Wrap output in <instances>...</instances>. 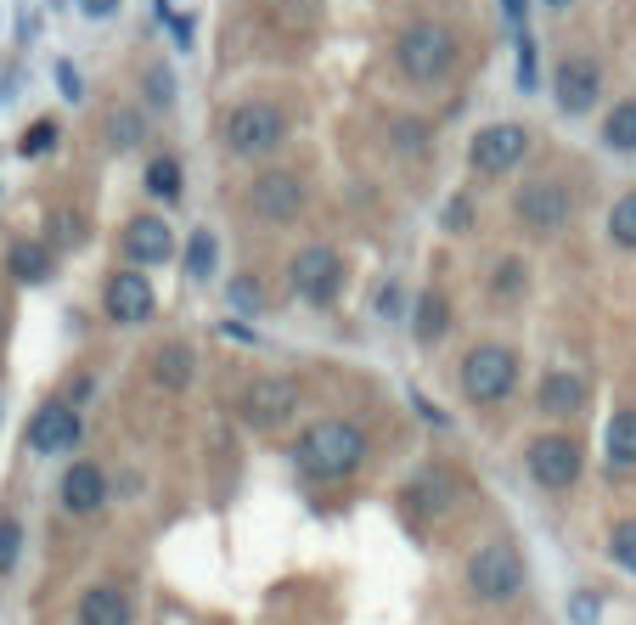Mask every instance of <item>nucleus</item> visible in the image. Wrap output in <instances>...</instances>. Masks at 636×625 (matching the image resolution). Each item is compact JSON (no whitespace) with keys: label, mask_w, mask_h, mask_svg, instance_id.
I'll use <instances>...</instances> for the list:
<instances>
[{"label":"nucleus","mask_w":636,"mask_h":625,"mask_svg":"<svg viewBox=\"0 0 636 625\" xmlns=\"http://www.w3.org/2000/svg\"><path fill=\"white\" fill-rule=\"evenodd\" d=\"M608 463L614 468H636V411H619L608 423Z\"/></svg>","instance_id":"22"},{"label":"nucleus","mask_w":636,"mask_h":625,"mask_svg":"<svg viewBox=\"0 0 636 625\" xmlns=\"http://www.w3.org/2000/svg\"><path fill=\"white\" fill-rule=\"evenodd\" d=\"M608 553H614V564H619V569H630V575H636V518L614 524V535H608Z\"/></svg>","instance_id":"27"},{"label":"nucleus","mask_w":636,"mask_h":625,"mask_svg":"<svg viewBox=\"0 0 636 625\" xmlns=\"http://www.w3.org/2000/svg\"><path fill=\"white\" fill-rule=\"evenodd\" d=\"M395 57H400V68H406L411 79L428 85V79H439L450 62H457V40H450L445 23H411V29L400 34Z\"/></svg>","instance_id":"3"},{"label":"nucleus","mask_w":636,"mask_h":625,"mask_svg":"<svg viewBox=\"0 0 636 625\" xmlns=\"http://www.w3.org/2000/svg\"><path fill=\"white\" fill-rule=\"evenodd\" d=\"M529 474H535V485H547V490H569L580 479V445L569 434H540L529 445Z\"/></svg>","instance_id":"7"},{"label":"nucleus","mask_w":636,"mask_h":625,"mask_svg":"<svg viewBox=\"0 0 636 625\" xmlns=\"http://www.w3.org/2000/svg\"><path fill=\"white\" fill-rule=\"evenodd\" d=\"M141 130H147V125H141V113H130V108H119V113H113V141H119V147H136V141H141Z\"/></svg>","instance_id":"30"},{"label":"nucleus","mask_w":636,"mask_h":625,"mask_svg":"<svg viewBox=\"0 0 636 625\" xmlns=\"http://www.w3.org/2000/svg\"><path fill=\"white\" fill-rule=\"evenodd\" d=\"M524 152H529L524 125H490V130H479L474 147H468V158H474L479 175H507V169L524 163Z\"/></svg>","instance_id":"8"},{"label":"nucleus","mask_w":636,"mask_h":625,"mask_svg":"<svg viewBox=\"0 0 636 625\" xmlns=\"http://www.w3.org/2000/svg\"><path fill=\"white\" fill-rule=\"evenodd\" d=\"M513 378H518V355L507 344H479L468 349L463 361V395L474 406H490V400H507L513 395Z\"/></svg>","instance_id":"2"},{"label":"nucleus","mask_w":636,"mask_h":625,"mask_svg":"<svg viewBox=\"0 0 636 625\" xmlns=\"http://www.w3.org/2000/svg\"><path fill=\"white\" fill-rule=\"evenodd\" d=\"M102 502H108V474L97 463H79L62 474V507L68 513H97Z\"/></svg>","instance_id":"16"},{"label":"nucleus","mask_w":636,"mask_h":625,"mask_svg":"<svg viewBox=\"0 0 636 625\" xmlns=\"http://www.w3.org/2000/svg\"><path fill=\"white\" fill-rule=\"evenodd\" d=\"M187 271H192L198 282L215 271V237H209V231H192V242H187Z\"/></svg>","instance_id":"28"},{"label":"nucleus","mask_w":636,"mask_h":625,"mask_svg":"<svg viewBox=\"0 0 636 625\" xmlns=\"http://www.w3.org/2000/svg\"><path fill=\"white\" fill-rule=\"evenodd\" d=\"M192 349L187 344H163L158 355H152V384L158 389H169V395H180V389H187L192 384Z\"/></svg>","instance_id":"19"},{"label":"nucleus","mask_w":636,"mask_h":625,"mask_svg":"<svg viewBox=\"0 0 636 625\" xmlns=\"http://www.w3.org/2000/svg\"><path fill=\"white\" fill-rule=\"evenodd\" d=\"M57 237L73 242V237H79V220H73V215H57Z\"/></svg>","instance_id":"39"},{"label":"nucleus","mask_w":636,"mask_h":625,"mask_svg":"<svg viewBox=\"0 0 636 625\" xmlns=\"http://www.w3.org/2000/svg\"><path fill=\"white\" fill-rule=\"evenodd\" d=\"M597 91H603V73H597L592 57H564V62H558V73H553V97H558L564 113H592Z\"/></svg>","instance_id":"11"},{"label":"nucleus","mask_w":636,"mask_h":625,"mask_svg":"<svg viewBox=\"0 0 636 625\" xmlns=\"http://www.w3.org/2000/svg\"><path fill=\"white\" fill-rule=\"evenodd\" d=\"M608 237L619 248H636V192H625L614 209H608Z\"/></svg>","instance_id":"25"},{"label":"nucleus","mask_w":636,"mask_h":625,"mask_svg":"<svg viewBox=\"0 0 636 625\" xmlns=\"http://www.w3.org/2000/svg\"><path fill=\"white\" fill-rule=\"evenodd\" d=\"M580 400H586V384L575 373H547L535 389V406L547 417H569V411H580Z\"/></svg>","instance_id":"18"},{"label":"nucleus","mask_w":636,"mask_h":625,"mask_svg":"<svg viewBox=\"0 0 636 625\" xmlns=\"http://www.w3.org/2000/svg\"><path fill=\"white\" fill-rule=\"evenodd\" d=\"M592 619H597V597L580 592V597H575V625H592Z\"/></svg>","instance_id":"37"},{"label":"nucleus","mask_w":636,"mask_h":625,"mask_svg":"<svg viewBox=\"0 0 636 625\" xmlns=\"http://www.w3.org/2000/svg\"><path fill=\"white\" fill-rule=\"evenodd\" d=\"M231 305H237V310H259V305H265V299H259V282H254V277H237V282H231Z\"/></svg>","instance_id":"33"},{"label":"nucleus","mask_w":636,"mask_h":625,"mask_svg":"<svg viewBox=\"0 0 636 625\" xmlns=\"http://www.w3.org/2000/svg\"><path fill=\"white\" fill-rule=\"evenodd\" d=\"M51 147H57V119H40V125L23 130V147H18V152H23V158H46Z\"/></svg>","instance_id":"29"},{"label":"nucleus","mask_w":636,"mask_h":625,"mask_svg":"<svg viewBox=\"0 0 636 625\" xmlns=\"http://www.w3.org/2000/svg\"><path fill=\"white\" fill-rule=\"evenodd\" d=\"M57 85H62V97H68V102H79V97H85V85H79L73 62H57Z\"/></svg>","instance_id":"34"},{"label":"nucleus","mask_w":636,"mask_h":625,"mask_svg":"<svg viewBox=\"0 0 636 625\" xmlns=\"http://www.w3.org/2000/svg\"><path fill=\"white\" fill-rule=\"evenodd\" d=\"M603 141H608L614 152H636V102H619V108L608 113Z\"/></svg>","instance_id":"24"},{"label":"nucleus","mask_w":636,"mask_h":625,"mask_svg":"<svg viewBox=\"0 0 636 625\" xmlns=\"http://www.w3.org/2000/svg\"><path fill=\"white\" fill-rule=\"evenodd\" d=\"M79 434H85V428H79V411L62 406V400H46V406L29 417V445H34V452H46V457L73 452Z\"/></svg>","instance_id":"12"},{"label":"nucleus","mask_w":636,"mask_h":625,"mask_svg":"<svg viewBox=\"0 0 636 625\" xmlns=\"http://www.w3.org/2000/svg\"><path fill=\"white\" fill-rule=\"evenodd\" d=\"M147 102H152L158 113L175 102V85H169V73H163V68H152V73H147Z\"/></svg>","instance_id":"32"},{"label":"nucleus","mask_w":636,"mask_h":625,"mask_svg":"<svg viewBox=\"0 0 636 625\" xmlns=\"http://www.w3.org/2000/svg\"><path fill=\"white\" fill-rule=\"evenodd\" d=\"M547 7H569V0H547Z\"/></svg>","instance_id":"42"},{"label":"nucleus","mask_w":636,"mask_h":625,"mask_svg":"<svg viewBox=\"0 0 636 625\" xmlns=\"http://www.w3.org/2000/svg\"><path fill=\"white\" fill-rule=\"evenodd\" d=\"M90 395H97V384H90V378H68V400L62 406H85Z\"/></svg>","instance_id":"35"},{"label":"nucleus","mask_w":636,"mask_h":625,"mask_svg":"<svg viewBox=\"0 0 636 625\" xmlns=\"http://www.w3.org/2000/svg\"><path fill=\"white\" fill-rule=\"evenodd\" d=\"M507 7V23H513V34H524V0H501Z\"/></svg>","instance_id":"38"},{"label":"nucleus","mask_w":636,"mask_h":625,"mask_svg":"<svg viewBox=\"0 0 636 625\" xmlns=\"http://www.w3.org/2000/svg\"><path fill=\"white\" fill-rule=\"evenodd\" d=\"M18 547H23V529H18V518H7L0 524V569L18 564Z\"/></svg>","instance_id":"31"},{"label":"nucleus","mask_w":636,"mask_h":625,"mask_svg":"<svg viewBox=\"0 0 636 625\" xmlns=\"http://www.w3.org/2000/svg\"><path fill=\"white\" fill-rule=\"evenodd\" d=\"M294 411H299V389L288 378H254L242 389V417L254 428H282Z\"/></svg>","instance_id":"10"},{"label":"nucleus","mask_w":636,"mask_h":625,"mask_svg":"<svg viewBox=\"0 0 636 625\" xmlns=\"http://www.w3.org/2000/svg\"><path fill=\"white\" fill-rule=\"evenodd\" d=\"M220 333H226V338H237V344H254V333H248V327H237V321H226Z\"/></svg>","instance_id":"41"},{"label":"nucleus","mask_w":636,"mask_h":625,"mask_svg":"<svg viewBox=\"0 0 636 625\" xmlns=\"http://www.w3.org/2000/svg\"><path fill=\"white\" fill-rule=\"evenodd\" d=\"M450 502H457V485H450V474H445V468H423V474L406 485V507H411V513H423V518H439Z\"/></svg>","instance_id":"17"},{"label":"nucleus","mask_w":636,"mask_h":625,"mask_svg":"<svg viewBox=\"0 0 636 625\" xmlns=\"http://www.w3.org/2000/svg\"><path fill=\"white\" fill-rule=\"evenodd\" d=\"M12 277H18V282H46V277H51V248L18 242V248H12Z\"/></svg>","instance_id":"23"},{"label":"nucleus","mask_w":636,"mask_h":625,"mask_svg":"<svg viewBox=\"0 0 636 625\" xmlns=\"http://www.w3.org/2000/svg\"><path fill=\"white\" fill-rule=\"evenodd\" d=\"M496 288H518V265H501V271H496Z\"/></svg>","instance_id":"40"},{"label":"nucleus","mask_w":636,"mask_h":625,"mask_svg":"<svg viewBox=\"0 0 636 625\" xmlns=\"http://www.w3.org/2000/svg\"><path fill=\"white\" fill-rule=\"evenodd\" d=\"M147 187L169 204V198H180V169H175V158H152L147 163Z\"/></svg>","instance_id":"26"},{"label":"nucleus","mask_w":636,"mask_h":625,"mask_svg":"<svg viewBox=\"0 0 636 625\" xmlns=\"http://www.w3.org/2000/svg\"><path fill=\"white\" fill-rule=\"evenodd\" d=\"M288 136V119L277 108H265V102H248L226 119V141L237 158H265V152H277V141Z\"/></svg>","instance_id":"4"},{"label":"nucleus","mask_w":636,"mask_h":625,"mask_svg":"<svg viewBox=\"0 0 636 625\" xmlns=\"http://www.w3.org/2000/svg\"><path fill=\"white\" fill-rule=\"evenodd\" d=\"M79 12H85V18H113L119 0H79Z\"/></svg>","instance_id":"36"},{"label":"nucleus","mask_w":636,"mask_h":625,"mask_svg":"<svg viewBox=\"0 0 636 625\" xmlns=\"http://www.w3.org/2000/svg\"><path fill=\"white\" fill-rule=\"evenodd\" d=\"M468 586H474L485 603L513 597V592L524 586V564H518V553H513V547H479V553L468 558Z\"/></svg>","instance_id":"6"},{"label":"nucleus","mask_w":636,"mask_h":625,"mask_svg":"<svg viewBox=\"0 0 636 625\" xmlns=\"http://www.w3.org/2000/svg\"><path fill=\"white\" fill-rule=\"evenodd\" d=\"M338 282H344V259H338V248H327V242H310V248H299L294 254V288L305 294V299H332L338 294Z\"/></svg>","instance_id":"9"},{"label":"nucleus","mask_w":636,"mask_h":625,"mask_svg":"<svg viewBox=\"0 0 636 625\" xmlns=\"http://www.w3.org/2000/svg\"><path fill=\"white\" fill-rule=\"evenodd\" d=\"M299 468L305 474H316V479H344V474H355L360 468V457H367V434H360L355 423H316V428H305L299 434Z\"/></svg>","instance_id":"1"},{"label":"nucleus","mask_w":636,"mask_h":625,"mask_svg":"<svg viewBox=\"0 0 636 625\" xmlns=\"http://www.w3.org/2000/svg\"><path fill=\"white\" fill-rule=\"evenodd\" d=\"M79 625H130V603L113 586H90L79 597Z\"/></svg>","instance_id":"20"},{"label":"nucleus","mask_w":636,"mask_h":625,"mask_svg":"<svg viewBox=\"0 0 636 625\" xmlns=\"http://www.w3.org/2000/svg\"><path fill=\"white\" fill-rule=\"evenodd\" d=\"M102 305H108V316L113 321H147L152 316V288H147V277L141 271H119L113 282H108V294H102Z\"/></svg>","instance_id":"14"},{"label":"nucleus","mask_w":636,"mask_h":625,"mask_svg":"<svg viewBox=\"0 0 636 625\" xmlns=\"http://www.w3.org/2000/svg\"><path fill=\"white\" fill-rule=\"evenodd\" d=\"M518 220L535 226V231L564 226V220H569V192H564L558 181H529V187L518 192Z\"/></svg>","instance_id":"13"},{"label":"nucleus","mask_w":636,"mask_h":625,"mask_svg":"<svg viewBox=\"0 0 636 625\" xmlns=\"http://www.w3.org/2000/svg\"><path fill=\"white\" fill-rule=\"evenodd\" d=\"M125 254L141 259V265H163V259L175 254V237H169V226H163L158 215H136V220L125 226Z\"/></svg>","instance_id":"15"},{"label":"nucleus","mask_w":636,"mask_h":625,"mask_svg":"<svg viewBox=\"0 0 636 625\" xmlns=\"http://www.w3.org/2000/svg\"><path fill=\"white\" fill-rule=\"evenodd\" d=\"M248 204H254L259 220L288 226V220L305 215V187H299V175H294V169H265L259 181L248 187Z\"/></svg>","instance_id":"5"},{"label":"nucleus","mask_w":636,"mask_h":625,"mask_svg":"<svg viewBox=\"0 0 636 625\" xmlns=\"http://www.w3.org/2000/svg\"><path fill=\"white\" fill-rule=\"evenodd\" d=\"M411 333L423 338V344H439L445 333H450V305H445V294H417V310H411Z\"/></svg>","instance_id":"21"}]
</instances>
